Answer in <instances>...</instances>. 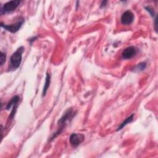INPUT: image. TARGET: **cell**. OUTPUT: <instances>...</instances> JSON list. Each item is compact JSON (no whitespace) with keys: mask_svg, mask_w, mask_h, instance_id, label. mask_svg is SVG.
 Returning <instances> with one entry per match:
<instances>
[{"mask_svg":"<svg viewBox=\"0 0 158 158\" xmlns=\"http://www.w3.org/2000/svg\"><path fill=\"white\" fill-rule=\"evenodd\" d=\"M23 22H24V19L23 18H21L17 22L10 24V25L4 24L2 22H1V27L2 28H3L4 29H5L6 30H7L12 33H15L20 30V28L22 26Z\"/></svg>","mask_w":158,"mask_h":158,"instance_id":"obj_4","label":"cell"},{"mask_svg":"<svg viewBox=\"0 0 158 158\" xmlns=\"http://www.w3.org/2000/svg\"><path fill=\"white\" fill-rule=\"evenodd\" d=\"M134 14L130 10L125 11L121 15L120 22L122 25H130L134 20Z\"/></svg>","mask_w":158,"mask_h":158,"instance_id":"obj_6","label":"cell"},{"mask_svg":"<svg viewBox=\"0 0 158 158\" xmlns=\"http://www.w3.org/2000/svg\"><path fill=\"white\" fill-rule=\"evenodd\" d=\"M6 54L4 52L1 51V55H0V64L1 66H2L4 62H6Z\"/></svg>","mask_w":158,"mask_h":158,"instance_id":"obj_13","label":"cell"},{"mask_svg":"<svg viewBox=\"0 0 158 158\" xmlns=\"http://www.w3.org/2000/svg\"><path fill=\"white\" fill-rule=\"evenodd\" d=\"M76 115V112L73 110V109L70 107L67 109L62 114L61 117L57 121V129L55 133L52 134L51 137L49 138V141H51L54 139H55L57 136L61 134V133L65 128L66 126L68 123L72 120L74 116Z\"/></svg>","mask_w":158,"mask_h":158,"instance_id":"obj_1","label":"cell"},{"mask_svg":"<svg viewBox=\"0 0 158 158\" xmlns=\"http://www.w3.org/2000/svg\"><path fill=\"white\" fill-rule=\"evenodd\" d=\"M24 51V47L20 46L12 54L10 57V69L15 70L19 68L22 60V54Z\"/></svg>","mask_w":158,"mask_h":158,"instance_id":"obj_2","label":"cell"},{"mask_svg":"<svg viewBox=\"0 0 158 158\" xmlns=\"http://www.w3.org/2000/svg\"><path fill=\"white\" fill-rule=\"evenodd\" d=\"M20 101V98L18 95H15L14 96H13L11 99L7 102L6 106V110H9L10 109H11V107H12L14 105L17 104L19 103Z\"/></svg>","mask_w":158,"mask_h":158,"instance_id":"obj_10","label":"cell"},{"mask_svg":"<svg viewBox=\"0 0 158 158\" xmlns=\"http://www.w3.org/2000/svg\"><path fill=\"white\" fill-rule=\"evenodd\" d=\"M134 116H135V114L133 113L131 114L130 116H128V117H127L120 124V125L118 126V127L117 128V129L116 130V131H118L121 130H122L126 125H127L128 124L130 123L133 120V118H134Z\"/></svg>","mask_w":158,"mask_h":158,"instance_id":"obj_9","label":"cell"},{"mask_svg":"<svg viewBox=\"0 0 158 158\" xmlns=\"http://www.w3.org/2000/svg\"><path fill=\"white\" fill-rule=\"evenodd\" d=\"M137 49L135 46L127 47L122 52V58L124 59H130L137 54Z\"/></svg>","mask_w":158,"mask_h":158,"instance_id":"obj_7","label":"cell"},{"mask_svg":"<svg viewBox=\"0 0 158 158\" xmlns=\"http://www.w3.org/2000/svg\"><path fill=\"white\" fill-rule=\"evenodd\" d=\"M108 1H102L100 4V8H103L106 6Z\"/></svg>","mask_w":158,"mask_h":158,"instance_id":"obj_15","label":"cell"},{"mask_svg":"<svg viewBox=\"0 0 158 158\" xmlns=\"http://www.w3.org/2000/svg\"><path fill=\"white\" fill-rule=\"evenodd\" d=\"M144 9H145V10H146L147 12H148V13L149 14V15H151V17H152V18L156 16V14H155V12H154V9H153L151 7H150V6H145V7H144Z\"/></svg>","mask_w":158,"mask_h":158,"instance_id":"obj_12","label":"cell"},{"mask_svg":"<svg viewBox=\"0 0 158 158\" xmlns=\"http://www.w3.org/2000/svg\"><path fill=\"white\" fill-rule=\"evenodd\" d=\"M85 140V135L81 133H73L69 138V142L73 148H77Z\"/></svg>","mask_w":158,"mask_h":158,"instance_id":"obj_5","label":"cell"},{"mask_svg":"<svg viewBox=\"0 0 158 158\" xmlns=\"http://www.w3.org/2000/svg\"><path fill=\"white\" fill-rule=\"evenodd\" d=\"M37 38H38V36H33V37L30 38L28 40V41H29L30 44L31 45L32 43L37 39Z\"/></svg>","mask_w":158,"mask_h":158,"instance_id":"obj_14","label":"cell"},{"mask_svg":"<svg viewBox=\"0 0 158 158\" xmlns=\"http://www.w3.org/2000/svg\"><path fill=\"white\" fill-rule=\"evenodd\" d=\"M50 83H51V75L48 72H47L46 75L44 85L42 91V97H44L46 96L48 89L50 86Z\"/></svg>","mask_w":158,"mask_h":158,"instance_id":"obj_8","label":"cell"},{"mask_svg":"<svg viewBox=\"0 0 158 158\" xmlns=\"http://www.w3.org/2000/svg\"><path fill=\"white\" fill-rule=\"evenodd\" d=\"M20 2L21 1L19 0H13L6 2L1 9V14L2 15L4 14L13 12L18 7Z\"/></svg>","mask_w":158,"mask_h":158,"instance_id":"obj_3","label":"cell"},{"mask_svg":"<svg viewBox=\"0 0 158 158\" xmlns=\"http://www.w3.org/2000/svg\"><path fill=\"white\" fill-rule=\"evenodd\" d=\"M147 67V64L146 62H141L139 64H138L137 65H136L133 69V72H136V73H138V72H141L143 70H145V69Z\"/></svg>","mask_w":158,"mask_h":158,"instance_id":"obj_11","label":"cell"}]
</instances>
